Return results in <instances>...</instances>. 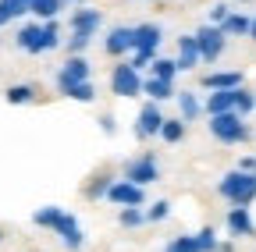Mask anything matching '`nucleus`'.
<instances>
[{
  "mask_svg": "<svg viewBox=\"0 0 256 252\" xmlns=\"http://www.w3.org/2000/svg\"><path fill=\"white\" fill-rule=\"evenodd\" d=\"M14 43H18V50H25V53H32V57H40V53L57 50L64 39H60V25H57V21H32V25L18 28Z\"/></svg>",
  "mask_w": 256,
  "mask_h": 252,
  "instance_id": "obj_1",
  "label": "nucleus"
},
{
  "mask_svg": "<svg viewBox=\"0 0 256 252\" xmlns=\"http://www.w3.org/2000/svg\"><path fill=\"white\" fill-rule=\"evenodd\" d=\"M217 192H220V199H228L232 206H246L249 210V203L256 199V171L252 174L249 171H228L220 178Z\"/></svg>",
  "mask_w": 256,
  "mask_h": 252,
  "instance_id": "obj_2",
  "label": "nucleus"
},
{
  "mask_svg": "<svg viewBox=\"0 0 256 252\" xmlns=\"http://www.w3.org/2000/svg\"><path fill=\"white\" fill-rule=\"evenodd\" d=\"M206 128H210V135H214L217 142H224V146H246V142L252 139V128L246 124V117H238V114H214V117L206 121Z\"/></svg>",
  "mask_w": 256,
  "mask_h": 252,
  "instance_id": "obj_3",
  "label": "nucleus"
},
{
  "mask_svg": "<svg viewBox=\"0 0 256 252\" xmlns=\"http://www.w3.org/2000/svg\"><path fill=\"white\" fill-rule=\"evenodd\" d=\"M121 181L136 185V188H146V185L160 181V160H156L153 153H139V156H132V160L124 164V178H121Z\"/></svg>",
  "mask_w": 256,
  "mask_h": 252,
  "instance_id": "obj_4",
  "label": "nucleus"
},
{
  "mask_svg": "<svg viewBox=\"0 0 256 252\" xmlns=\"http://www.w3.org/2000/svg\"><path fill=\"white\" fill-rule=\"evenodd\" d=\"M192 43H196V50H200V60H214L224 53V43H228V36L220 32L217 25H200L196 32H192Z\"/></svg>",
  "mask_w": 256,
  "mask_h": 252,
  "instance_id": "obj_5",
  "label": "nucleus"
},
{
  "mask_svg": "<svg viewBox=\"0 0 256 252\" xmlns=\"http://www.w3.org/2000/svg\"><path fill=\"white\" fill-rule=\"evenodd\" d=\"M110 92L118 100H132V96L142 92V78H139L136 68H128V60H124V64H114V71H110Z\"/></svg>",
  "mask_w": 256,
  "mask_h": 252,
  "instance_id": "obj_6",
  "label": "nucleus"
},
{
  "mask_svg": "<svg viewBox=\"0 0 256 252\" xmlns=\"http://www.w3.org/2000/svg\"><path fill=\"white\" fill-rule=\"evenodd\" d=\"M160 43H164V28L146 21V25H132V53H146V57H156Z\"/></svg>",
  "mask_w": 256,
  "mask_h": 252,
  "instance_id": "obj_7",
  "label": "nucleus"
},
{
  "mask_svg": "<svg viewBox=\"0 0 256 252\" xmlns=\"http://www.w3.org/2000/svg\"><path fill=\"white\" fill-rule=\"evenodd\" d=\"M92 78V68H89V60L86 57H68L64 60V68L57 71V92L64 96L72 85H78V82H89Z\"/></svg>",
  "mask_w": 256,
  "mask_h": 252,
  "instance_id": "obj_8",
  "label": "nucleus"
},
{
  "mask_svg": "<svg viewBox=\"0 0 256 252\" xmlns=\"http://www.w3.org/2000/svg\"><path fill=\"white\" fill-rule=\"evenodd\" d=\"M54 235L60 238V245L68 249V252H82V249H86V235H82V228H78V217L68 213V210H64L60 224L54 228Z\"/></svg>",
  "mask_w": 256,
  "mask_h": 252,
  "instance_id": "obj_9",
  "label": "nucleus"
},
{
  "mask_svg": "<svg viewBox=\"0 0 256 252\" xmlns=\"http://www.w3.org/2000/svg\"><path fill=\"white\" fill-rule=\"evenodd\" d=\"M104 199H110L114 206H146V188H136V185L114 178V185L107 188Z\"/></svg>",
  "mask_w": 256,
  "mask_h": 252,
  "instance_id": "obj_10",
  "label": "nucleus"
},
{
  "mask_svg": "<svg viewBox=\"0 0 256 252\" xmlns=\"http://www.w3.org/2000/svg\"><path fill=\"white\" fill-rule=\"evenodd\" d=\"M160 124H164V114H160V103H142V110H139V117H136V139H153V135H160Z\"/></svg>",
  "mask_w": 256,
  "mask_h": 252,
  "instance_id": "obj_11",
  "label": "nucleus"
},
{
  "mask_svg": "<svg viewBox=\"0 0 256 252\" xmlns=\"http://www.w3.org/2000/svg\"><path fill=\"white\" fill-rule=\"evenodd\" d=\"M72 32H82V36H96L100 32V25H104V11L100 7H78V11H72Z\"/></svg>",
  "mask_w": 256,
  "mask_h": 252,
  "instance_id": "obj_12",
  "label": "nucleus"
},
{
  "mask_svg": "<svg viewBox=\"0 0 256 252\" xmlns=\"http://www.w3.org/2000/svg\"><path fill=\"white\" fill-rule=\"evenodd\" d=\"M104 50H107V57L132 53V25H114L107 32V39H104Z\"/></svg>",
  "mask_w": 256,
  "mask_h": 252,
  "instance_id": "obj_13",
  "label": "nucleus"
},
{
  "mask_svg": "<svg viewBox=\"0 0 256 252\" xmlns=\"http://www.w3.org/2000/svg\"><path fill=\"white\" fill-rule=\"evenodd\" d=\"M235 96H238V89H217L206 96L203 103V114L214 117V114H235Z\"/></svg>",
  "mask_w": 256,
  "mask_h": 252,
  "instance_id": "obj_14",
  "label": "nucleus"
},
{
  "mask_svg": "<svg viewBox=\"0 0 256 252\" xmlns=\"http://www.w3.org/2000/svg\"><path fill=\"white\" fill-rule=\"evenodd\" d=\"M242 82H246L242 71H206L200 78V85L210 89V92H217V89H242Z\"/></svg>",
  "mask_w": 256,
  "mask_h": 252,
  "instance_id": "obj_15",
  "label": "nucleus"
},
{
  "mask_svg": "<svg viewBox=\"0 0 256 252\" xmlns=\"http://www.w3.org/2000/svg\"><path fill=\"white\" fill-rule=\"evenodd\" d=\"M228 231L235 238H256V224H252V217L246 206H232L228 210Z\"/></svg>",
  "mask_w": 256,
  "mask_h": 252,
  "instance_id": "obj_16",
  "label": "nucleus"
},
{
  "mask_svg": "<svg viewBox=\"0 0 256 252\" xmlns=\"http://www.w3.org/2000/svg\"><path fill=\"white\" fill-rule=\"evenodd\" d=\"M200 64H203V60H200V50H196V43H192V36H182V39H178L174 68H178V71H196Z\"/></svg>",
  "mask_w": 256,
  "mask_h": 252,
  "instance_id": "obj_17",
  "label": "nucleus"
},
{
  "mask_svg": "<svg viewBox=\"0 0 256 252\" xmlns=\"http://www.w3.org/2000/svg\"><path fill=\"white\" fill-rule=\"evenodd\" d=\"M110 185H114V174H110V171H100V174H92V178L82 185V199H86V203H96V199H104Z\"/></svg>",
  "mask_w": 256,
  "mask_h": 252,
  "instance_id": "obj_18",
  "label": "nucleus"
},
{
  "mask_svg": "<svg viewBox=\"0 0 256 252\" xmlns=\"http://www.w3.org/2000/svg\"><path fill=\"white\" fill-rule=\"evenodd\" d=\"M200 114H203L200 96H196V92H188V89H182V92H178V121L188 124V121H196Z\"/></svg>",
  "mask_w": 256,
  "mask_h": 252,
  "instance_id": "obj_19",
  "label": "nucleus"
},
{
  "mask_svg": "<svg viewBox=\"0 0 256 252\" xmlns=\"http://www.w3.org/2000/svg\"><path fill=\"white\" fill-rule=\"evenodd\" d=\"M36 85L32 82H18V85H8V92H4V100L11 103V107H25V103H36Z\"/></svg>",
  "mask_w": 256,
  "mask_h": 252,
  "instance_id": "obj_20",
  "label": "nucleus"
},
{
  "mask_svg": "<svg viewBox=\"0 0 256 252\" xmlns=\"http://www.w3.org/2000/svg\"><path fill=\"white\" fill-rule=\"evenodd\" d=\"M64 11V0H32L28 14H36V21H57V14Z\"/></svg>",
  "mask_w": 256,
  "mask_h": 252,
  "instance_id": "obj_21",
  "label": "nucleus"
},
{
  "mask_svg": "<svg viewBox=\"0 0 256 252\" xmlns=\"http://www.w3.org/2000/svg\"><path fill=\"white\" fill-rule=\"evenodd\" d=\"M142 92L150 96V103H164V100L174 96V85L171 82H160V78H146L142 82Z\"/></svg>",
  "mask_w": 256,
  "mask_h": 252,
  "instance_id": "obj_22",
  "label": "nucleus"
},
{
  "mask_svg": "<svg viewBox=\"0 0 256 252\" xmlns=\"http://www.w3.org/2000/svg\"><path fill=\"white\" fill-rule=\"evenodd\" d=\"M185 135H188V124H182L178 117H164V124H160V139H164L168 146H178Z\"/></svg>",
  "mask_w": 256,
  "mask_h": 252,
  "instance_id": "obj_23",
  "label": "nucleus"
},
{
  "mask_svg": "<svg viewBox=\"0 0 256 252\" xmlns=\"http://www.w3.org/2000/svg\"><path fill=\"white\" fill-rule=\"evenodd\" d=\"M217 28H220L224 36H249V18H246L242 11H232L228 18L217 25Z\"/></svg>",
  "mask_w": 256,
  "mask_h": 252,
  "instance_id": "obj_24",
  "label": "nucleus"
},
{
  "mask_svg": "<svg viewBox=\"0 0 256 252\" xmlns=\"http://www.w3.org/2000/svg\"><path fill=\"white\" fill-rule=\"evenodd\" d=\"M60 217H64V210H60V206H40L36 213H32V224H36V228H46V231H54V228L60 224Z\"/></svg>",
  "mask_w": 256,
  "mask_h": 252,
  "instance_id": "obj_25",
  "label": "nucleus"
},
{
  "mask_svg": "<svg viewBox=\"0 0 256 252\" xmlns=\"http://www.w3.org/2000/svg\"><path fill=\"white\" fill-rule=\"evenodd\" d=\"M178 68H174V60L171 57H153V64H150V78H160V82H174Z\"/></svg>",
  "mask_w": 256,
  "mask_h": 252,
  "instance_id": "obj_26",
  "label": "nucleus"
},
{
  "mask_svg": "<svg viewBox=\"0 0 256 252\" xmlns=\"http://www.w3.org/2000/svg\"><path fill=\"white\" fill-rule=\"evenodd\" d=\"M168 217H171V203H168V199H156L153 206L142 210V220H146V224H164Z\"/></svg>",
  "mask_w": 256,
  "mask_h": 252,
  "instance_id": "obj_27",
  "label": "nucleus"
},
{
  "mask_svg": "<svg viewBox=\"0 0 256 252\" xmlns=\"http://www.w3.org/2000/svg\"><path fill=\"white\" fill-rule=\"evenodd\" d=\"M68 100H75V103H92L96 100V85H92V78L89 82H78V85H72L68 92H64Z\"/></svg>",
  "mask_w": 256,
  "mask_h": 252,
  "instance_id": "obj_28",
  "label": "nucleus"
},
{
  "mask_svg": "<svg viewBox=\"0 0 256 252\" xmlns=\"http://www.w3.org/2000/svg\"><path fill=\"white\" fill-rule=\"evenodd\" d=\"M118 224L121 228H142L146 220H142V206H121L118 210Z\"/></svg>",
  "mask_w": 256,
  "mask_h": 252,
  "instance_id": "obj_29",
  "label": "nucleus"
},
{
  "mask_svg": "<svg viewBox=\"0 0 256 252\" xmlns=\"http://www.w3.org/2000/svg\"><path fill=\"white\" fill-rule=\"evenodd\" d=\"M252 110H256V92L242 85V89H238V96H235V114H238V117H249Z\"/></svg>",
  "mask_w": 256,
  "mask_h": 252,
  "instance_id": "obj_30",
  "label": "nucleus"
},
{
  "mask_svg": "<svg viewBox=\"0 0 256 252\" xmlns=\"http://www.w3.org/2000/svg\"><path fill=\"white\" fill-rule=\"evenodd\" d=\"M192 242H196V252H217V231L214 228H203L192 235Z\"/></svg>",
  "mask_w": 256,
  "mask_h": 252,
  "instance_id": "obj_31",
  "label": "nucleus"
},
{
  "mask_svg": "<svg viewBox=\"0 0 256 252\" xmlns=\"http://www.w3.org/2000/svg\"><path fill=\"white\" fill-rule=\"evenodd\" d=\"M89 43H92L89 36H82V32H72V36H68V43H64V46H68V57H82V53L89 50Z\"/></svg>",
  "mask_w": 256,
  "mask_h": 252,
  "instance_id": "obj_32",
  "label": "nucleus"
},
{
  "mask_svg": "<svg viewBox=\"0 0 256 252\" xmlns=\"http://www.w3.org/2000/svg\"><path fill=\"white\" fill-rule=\"evenodd\" d=\"M232 14V4H228V0H220V4H214L210 7V14H206V25H220L224 18H228Z\"/></svg>",
  "mask_w": 256,
  "mask_h": 252,
  "instance_id": "obj_33",
  "label": "nucleus"
},
{
  "mask_svg": "<svg viewBox=\"0 0 256 252\" xmlns=\"http://www.w3.org/2000/svg\"><path fill=\"white\" fill-rule=\"evenodd\" d=\"M0 4H4V11H8L11 21L22 18V14H28V4H22V0H0Z\"/></svg>",
  "mask_w": 256,
  "mask_h": 252,
  "instance_id": "obj_34",
  "label": "nucleus"
},
{
  "mask_svg": "<svg viewBox=\"0 0 256 252\" xmlns=\"http://www.w3.org/2000/svg\"><path fill=\"white\" fill-rule=\"evenodd\" d=\"M100 132L104 135H118V117L114 114H100Z\"/></svg>",
  "mask_w": 256,
  "mask_h": 252,
  "instance_id": "obj_35",
  "label": "nucleus"
},
{
  "mask_svg": "<svg viewBox=\"0 0 256 252\" xmlns=\"http://www.w3.org/2000/svg\"><path fill=\"white\" fill-rule=\"evenodd\" d=\"M235 171H249V174H252V171H256V156H242Z\"/></svg>",
  "mask_w": 256,
  "mask_h": 252,
  "instance_id": "obj_36",
  "label": "nucleus"
},
{
  "mask_svg": "<svg viewBox=\"0 0 256 252\" xmlns=\"http://www.w3.org/2000/svg\"><path fill=\"white\" fill-rule=\"evenodd\" d=\"M217 252H235V245L232 242H217Z\"/></svg>",
  "mask_w": 256,
  "mask_h": 252,
  "instance_id": "obj_37",
  "label": "nucleus"
},
{
  "mask_svg": "<svg viewBox=\"0 0 256 252\" xmlns=\"http://www.w3.org/2000/svg\"><path fill=\"white\" fill-rule=\"evenodd\" d=\"M249 39L256 43V18H249Z\"/></svg>",
  "mask_w": 256,
  "mask_h": 252,
  "instance_id": "obj_38",
  "label": "nucleus"
},
{
  "mask_svg": "<svg viewBox=\"0 0 256 252\" xmlns=\"http://www.w3.org/2000/svg\"><path fill=\"white\" fill-rule=\"evenodd\" d=\"M8 21H11V18H8V11H4V4H0V28H4Z\"/></svg>",
  "mask_w": 256,
  "mask_h": 252,
  "instance_id": "obj_39",
  "label": "nucleus"
},
{
  "mask_svg": "<svg viewBox=\"0 0 256 252\" xmlns=\"http://www.w3.org/2000/svg\"><path fill=\"white\" fill-rule=\"evenodd\" d=\"M72 4L75 7H86V0H64V7H72Z\"/></svg>",
  "mask_w": 256,
  "mask_h": 252,
  "instance_id": "obj_40",
  "label": "nucleus"
},
{
  "mask_svg": "<svg viewBox=\"0 0 256 252\" xmlns=\"http://www.w3.org/2000/svg\"><path fill=\"white\" fill-rule=\"evenodd\" d=\"M22 4H32V0H22Z\"/></svg>",
  "mask_w": 256,
  "mask_h": 252,
  "instance_id": "obj_41",
  "label": "nucleus"
},
{
  "mask_svg": "<svg viewBox=\"0 0 256 252\" xmlns=\"http://www.w3.org/2000/svg\"><path fill=\"white\" fill-rule=\"evenodd\" d=\"M238 4H249V0H238Z\"/></svg>",
  "mask_w": 256,
  "mask_h": 252,
  "instance_id": "obj_42",
  "label": "nucleus"
},
{
  "mask_svg": "<svg viewBox=\"0 0 256 252\" xmlns=\"http://www.w3.org/2000/svg\"><path fill=\"white\" fill-rule=\"evenodd\" d=\"M150 4H160V0H150Z\"/></svg>",
  "mask_w": 256,
  "mask_h": 252,
  "instance_id": "obj_43",
  "label": "nucleus"
},
{
  "mask_svg": "<svg viewBox=\"0 0 256 252\" xmlns=\"http://www.w3.org/2000/svg\"><path fill=\"white\" fill-rule=\"evenodd\" d=\"M0 242H4V231H0Z\"/></svg>",
  "mask_w": 256,
  "mask_h": 252,
  "instance_id": "obj_44",
  "label": "nucleus"
}]
</instances>
